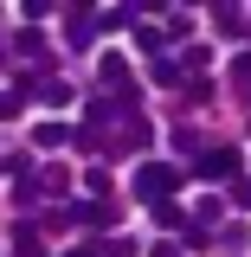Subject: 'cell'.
Masks as SVG:
<instances>
[{
  "instance_id": "8fae6325",
  "label": "cell",
  "mask_w": 251,
  "mask_h": 257,
  "mask_svg": "<svg viewBox=\"0 0 251 257\" xmlns=\"http://www.w3.org/2000/svg\"><path fill=\"white\" fill-rule=\"evenodd\" d=\"M232 199H238V206H251V187H238V193H232Z\"/></svg>"
},
{
  "instance_id": "ba28073f",
  "label": "cell",
  "mask_w": 251,
  "mask_h": 257,
  "mask_svg": "<svg viewBox=\"0 0 251 257\" xmlns=\"http://www.w3.org/2000/svg\"><path fill=\"white\" fill-rule=\"evenodd\" d=\"M45 193L64 199V193H71V174H64V167H45Z\"/></svg>"
},
{
  "instance_id": "30bf717a",
  "label": "cell",
  "mask_w": 251,
  "mask_h": 257,
  "mask_svg": "<svg viewBox=\"0 0 251 257\" xmlns=\"http://www.w3.org/2000/svg\"><path fill=\"white\" fill-rule=\"evenodd\" d=\"M148 257H181V244H148Z\"/></svg>"
},
{
  "instance_id": "8992f818",
  "label": "cell",
  "mask_w": 251,
  "mask_h": 257,
  "mask_svg": "<svg viewBox=\"0 0 251 257\" xmlns=\"http://www.w3.org/2000/svg\"><path fill=\"white\" fill-rule=\"evenodd\" d=\"M39 96H45V103L58 109V103H71V84H58V77H45V84H39Z\"/></svg>"
},
{
  "instance_id": "7a4b0ae2",
  "label": "cell",
  "mask_w": 251,
  "mask_h": 257,
  "mask_svg": "<svg viewBox=\"0 0 251 257\" xmlns=\"http://www.w3.org/2000/svg\"><path fill=\"white\" fill-rule=\"evenodd\" d=\"M193 174H200V180H232V174H238V148H213V155H200Z\"/></svg>"
},
{
  "instance_id": "6da1fadb",
  "label": "cell",
  "mask_w": 251,
  "mask_h": 257,
  "mask_svg": "<svg viewBox=\"0 0 251 257\" xmlns=\"http://www.w3.org/2000/svg\"><path fill=\"white\" fill-rule=\"evenodd\" d=\"M181 187H187V174H181L174 161H142V167H135V199H142V206H168Z\"/></svg>"
},
{
  "instance_id": "3957f363",
  "label": "cell",
  "mask_w": 251,
  "mask_h": 257,
  "mask_svg": "<svg viewBox=\"0 0 251 257\" xmlns=\"http://www.w3.org/2000/svg\"><path fill=\"white\" fill-rule=\"evenodd\" d=\"M32 142H39V148H64L71 128H64V122H39V128H32Z\"/></svg>"
},
{
  "instance_id": "277c9868",
  "label": "cell",
  "mask_w": 251,
  "mask_h": 257,
  "mask_svg": "<svg viewBox=\"0 0 251 257\" xmlns=\"http://www.w3.org/2000/svg\"><path fill=\"white\" fill-rule=\"evenodd\" d=\"M148 212H155V225H168V231H193V225H187V212H181L174 199H168V206H148Z\"/></svg>"
},
{
  "instance_id": "5b68a950",
  "label": "cell",
  "mask_w": 251,
  "mask_h": 257,
  "mask_svg": "<svg viewBox=\"0 0 251 257\" xmlns=\"http://www.w3.org/2000/svg\"><path fill=\"white\" fill-rule=\"evenodd\" d=\"M155 84H161V90H174V84H181V64H174V58H155Z\"/></svg>"
},
{
  "instance_id": "52a82bcc",
  "label": "cell",
  "mask_w": 251,
  "mask_h": 257,
  "mask_svg": "<svg viewBox=\"0 0 251 257\" xmlns=\"http://www.w3.org/2000/svg\"><path fill=\"white\" fill-rule=\"evenodd\" d=\"M161 39H168V26H135V45L142 52H161Z\"/></svg>"
},
{
  "instance_id": "9c48e42d",
  "label": "cell",
  "mask_w": 251,
  "mask_h": 257,
  "mask_svg": "<svg viewBox=\"0 0 251 257\" xmlns=\"http://www.w3.org/2000/svg\"><path fill=\"white\" fill-rule=\"evenodd\" d=\"M39 45H45V39H39L32 26H20V32H13V52H39Z\"/></svg>"
}]
</instances>
